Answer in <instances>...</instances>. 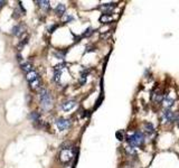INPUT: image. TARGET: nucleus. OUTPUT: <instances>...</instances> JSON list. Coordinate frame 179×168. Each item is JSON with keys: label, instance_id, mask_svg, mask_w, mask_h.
I'll return each mask as SVG.
<instances>
[{"label": "nucleus", "instance_id": "nucleus-21", "mask_svg": "<svg viewBox=\"0 0 179 168\" xmlns=\"http://www.w3.org/2000/svg\"><path fill=\"white\" fill-rule=\"evenodd\" d=\"M74 19V17L72 15H68V14H67V15L65 16V17H64V20H65V22H71V20H73Z\"/></svg>", "mask_w": 179, "mask_h": 168}, {"label": "nucleus", "instance_id": "nucleus-16", "mask_svg": "<svg viewBox=\"0 0 179 168\" xmlns=\"http://www.w3.org/2000/svg\"><path fill=\"white\" fill-rule=\"evenodd\" d=\"M143 129H144V131H146L147 133H149V135H151V133L154 131V126H152L151 123H144V126H143Z\"/></svg>", "mask_w": 179, "mask_h": 168}, {"label": "nucleus", "instance_id": "nucleus-19", "mask_svg": "<svg viewBox=\"0 0 179 168\" xmlns=\"http://www.w3.org/2000/svg\"><path fill=\"white\" fill-rule=\"evenodd\" d=\"M111 16H109V15H102V17H101V18H100V20H101V22H110V20H111Z\"/></svg>", "mask_w": 179, "mask_h": 168}, {"label": "nucleus", "instance_id": "nucleus-18", "mask_svg": "<svg viewBox=\"0 0 179 168\" xmlns=\"http://www.w3.org/2000/svg\"><path fill=\"white\" fill-rule=\"evenodd\" d=\"M65 66H66L65 63H61V64H57V65L54 66V71H63Z\"/></svg>", "mask_w": 179, "mask_h": 168}, {"label": "nucleus", "instance_id": "nucleus-14", "mask_svg": "<svg viewBox=\"0 0 179 168\" xmlns=\"http://www.w3.org/2000/svg\"><path fill=\"white\" fill-rule=\"evenodd\" d=\"M88 74V72L86 71V69H84V71L81 73V77H80V84H81V85H84V84L86 83Z\"/></svg>", "mask_w": 179, "mask_h": 168}, {"label": "nucleus", "instance_id": "nucleus-7", "mask_svg": "<svg viewBox=\"0 0 179 168\" xmlns=\"http://www.w3.org/2000/svg\"><path fill=\"white\" fill-rule=\"evenodd\" d=\"M164 118L168 121V122H174V121L177 120V114L174 113L170 109H167L164 112Z\"/></svg>", "mask_w": 179, "mask_h": 168}, {"label": "nucleus", "instance_id": "nucleus-5", "mask_svg": "<svg viewBox=\"0 0 179 168\" xmlns=\"http://www.w3.org/2000/svg\"><path fill=\"white\" fill-rule=\"evenodd\" d=\"M76 101L75 100H67L65 102L62 103V109L65 111V112H68L71 110H73L75 106H76Z\"/></svg>", "mask_w": 179, "mask_h": 168}, {"label": "nucleus", "instance_id": "nucleus-9", "mask_svg": "<svg viewBox=\"0 0 179 168\" xmlns=\"http://www.w3.org/2000/svg\"><path fill=\"white\" fill-rule=\"evenodd\" d=\"M65 11H66V7L64 4H58L56 6V8H55V14L57 16H63L65 14Z\"/></svg>", "mask_w": 179, "mask_h": 168}, {"label": "nucleus", "instance_id": "nucleus-22", "mask_svg": "<svg viewBox=\"0 0 179 168\" xmlns=\"http://www.w3.org/2000/svg\"><path fill=\"white\" fill-rule=\"evenodd\" d=\"M117 138L119 139V140H123V133L121 131H118L117 132Z\"/></svg>", "mask_w": 179, "mask_h": 168}, {"label": "nucleus", "instance_id": "nucleus-27", "mask_svg": "<svg viewBox=\"0 0 179 168\" xmlns=\"http://www.w3.org/2000/svg\"><path fill=\"white\" fill-rule=\"evenodd\" d=\"M178 127H179V120H178Z\"/></svg>", "mask_w": 179, "mask_h": 168}, {"label": "nucleus", "instance_id": "nucleus-10", "mask_svg": "<svg viewBox=\"0 0 179 168\" xmlns=\"http://www.w3.org/2000/svg\"><path fill=\"white\" fill-rule=\"evenodd\" d=\"M22 69L26 73H29L30 71H33V64L30 62H24L22 63Z\"/></svg>", "mask_w": 179, "mask_h": 168}, {"label": "nucleus", "instance_id": "nucleus-3", "mask_svg": "<svg viewBox=\"0 0 179 168\" xmlns=\"http://www.w3.org/2000/svg\"><path fill=\"white\" fill-rule=\"evenodd\" d=\"M144 143V136L142 132L137 131L134 133H132L128 137V143L131 147H139Z\"/></svg>", "mask_w": 179, "mask_h": 168}, {"label": "nucleus", "instance_id": "nucleus-1", "mask_svg": "<svg viewBox=\"0 0 179 168\" xmlns=\"http://www.w3.org/2000/svg\"><path fill=\"white\" fill-rule=\"evenodd\" d=\"M39 101L40 106L44 110H49L53 106V98H51V92L47 89L40 88L39 89Z\"/></svg>", "mask_w": 179, "mask_h": 168}, {"label": "nucleus", "instance_id": "nucleus-17", "mask_svg": "<svg viewBox=\"0 0 179 168\" xmlns=\"http://www.w3.org/2000/svg\"><path fill=\"white\" fill-rule=\"evenodd\" d=\"M61 75H62V71H54V77H53V80H54L56 83H59Z\"/></svg>", "mask_w": 179, "mask_h": 168}, {"label": "nucleus", "instance_id": "nucleus-8", "mask_svg": "<svg viewBox=\"0 0 179 168\" xmlns=\"http://www.w3.org/2000/svg\"><path fill=\"white\" fill-rule=\"evenodd\" d=\"M39 74L37 73L36 71H30L29 73H27V75H26V80L28 81V83H31V82H34V81H36L37 79H39Z\"/></svg>", "mask_w": 179, "mask_h": 168}, {"label": "nucleus", "instance_id": "nucleus-26", "mask_svg": "<svg viewBox=\"0 0 179 168\" xmlns=\"http://www.w3.org/2000/svg\"><path fill=\"white\" fill-rule=\"evenodd\" d=\"M17 59H18L19 62H22V55H20V54H17Z\"/></svg>", "mask_w": 179, "mask_h": 168}, {"label": "nucleus", "instance_id": "nucleus-12", "mask_svg": "<svg viewBox=\"0 0 179 168\" xmlns=\"http://www.w3.org/2000/svg\"><path fill=\"white\" fill-rule=\"evenodd\" d=\"M37 4L39 5V7L44 10H49L51 8V5H49V1L47 0H41V1H37Z\"/></svg>", "mask_w": 179, "mask_h": 168}, {"label": "nucleus", "instance_id": "nucleus-20", "mask_svg": "<svg viewBox=\"0 0 179 168\" xmlns=\"http://www.w3.org/2000/svg\"><path fill=\"white\" fill-rule=\"evenodd\" d=\"M92 33H93V29H92V28H88V29H86L84 33H83V36L88 37L90 35H92Z\"/></svg>", "mask_w": 179, "mask_h": 168}, {"label": "nucleus", "instance_id": "nucleus-13", "mask_svg": "<svg viewBox=\"0 0 179 168\" xmlns=\"http://www.w3.org/2000/svg\"><path fill=\"white\" fill-rule=\"evenodd\" d=\"M174 99H171V98H169V96H167V98H164V106L167 108V109H170L172 106H174Z\"/></svg>", "mask_w": 179, "mask_h": 168}, {"label": "nucleus", "instance_id": "nucleus-25", "mask_svg": "<svg viewBox=\"0 0 179 168\" xmlns=\"http://www.w3.org/2000/svg\"><path fill=\"white\" fill-rule=\"evenodd\" d=\"M5 5H6V1H4V0H0V8L4 7Z\"/></svg>", "mask_w": 179, "mask_h": 168}, {"label": "nucleus", "instance_id": "nucleus-24", "mask_svg": "<svg viewBox=\"0 0 179 168\" xmlns=\"http://www.w3.org/2000/svg\"><path fill=\"white\" fill-rule=\"evenodd\" d=\"M56 28H57V25H53L51 27H49V28H48V30H49V33H53V32H54Z\"/></svg>", "mask_w": 179, "mask_h": 168}, {"label": "nucleus", "instance_id": "nucleus-4", "mask_svg": "<svg viewBox=\"0 0 179 168\" xmlns=\"http://www.w3.org/2000/svg\"><path fill=\"white\" fill-rule=\"evenodd\" d=\"M72 124V121L70 119H64V118H59L56 120V127L59 131H64L66 129H68Z\"/></svg>", "mask_w": 179, "mask_h": 168}, {"label": "nucleus", "instance_id": "nucleus-6", "mask_svg": "<svg viewBox=\"0 0 179 168\" xmlns=\"http://www.w3.org/2000/svg\"><path fill=\"white\" fill-rule=\"evenodd\" d=\"M25 26L22 25V24H18V25H16L12 27V29H11V34L12 35H15V36H22V34L25 33Z\"/></svg>", "mask_w": 179, "mask_h": 168}, {"label": "nucleus", "instance_id": "nucleus-23", "mask_svg": "<svg viewBox=\"0 0 179 168\" xmlns=\"http://www.w3.org/2000/svg\"><path fill=\"white\" fill-rule=\"evenodd\" d=\"M12 17H14L15 19H18L19 18V14H18V10H17V9L14 11V15H12Z\"/></svg>", "mask_w": 179, "mask_h": 168}, {"label": "nucleus", "instance_id": "nucleus-2", "mask_svg": "<svg viewBox=\"0 0 179 168\" xmlns=\"http://www.w3.org/2000/svg\"><path fill=\"white\" fill-rule=\"evenodd\" d=\"M75 156V147L74 146H63L61 148V153H59V160L62 164H70L71 161L74 159Z\"/></svg>", "mask_w": 179, "mask_h": 168}, {"label": "nucleus", "instance_id": "nucleus-15", "mask_svg": "<svg viewBox=\"0 0 179 168\" xmlns=\"http://www.w3.org/2000/svg\"><path fill=\"white\" fill-rule=\"evenodd\" d=\"M66 53H67V51H56L54 53V56L56 57L57 59H65V55H66Z\"/></svg>", "mask_w": 179, "mask_h": 168}, {"label": "nucleus", "instance_id": "nucleus-11", "mask_svg": "<svg viewBox=\"0 0 179 168\" xmlns=\"http://www.w3.org/2000/svg\"><path fill=\"white\" fill-rule=\"evenodd\" d=\"M30 121H33V122H36V121H39L40 119V113L39 112H37V111H34V112H30V114L28 116Z\"/></svg>", "mask_w": 179, "mask_h": 168}]
</instances>
